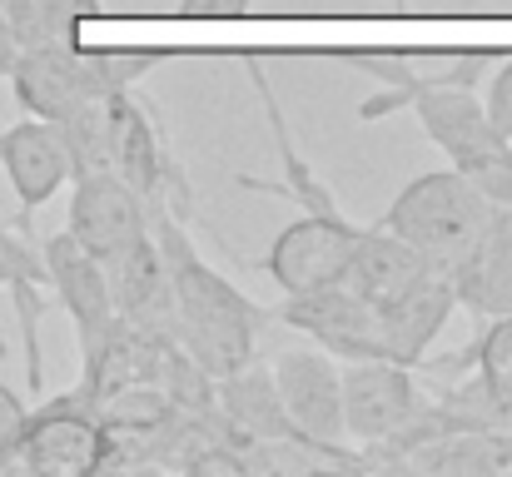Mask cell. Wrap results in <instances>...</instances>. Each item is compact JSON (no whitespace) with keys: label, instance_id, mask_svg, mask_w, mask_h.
Listing matches in <instances>:
<instances>
[{"label":"cell","instance_id":"10","mask_svg":"<svg viewBox=\"0 0 512 477\" xmlns=\"http://www.w3.org/2000/svg\"><path fill=\"white\" fill-rule=\"evenodd\" d=\"M274 318L294 333H309L334 358H388L383 318L348 284H324V289H309V294H289Z\"/></svg>","mask_w":512,"mask_h":477},{"label":"cell","instance_id":"1","mask_svg":"<svg viewBox=\"0 0 512 477\" xmlns=\"http://www.w3.org/2000/svg\"><path fill=\"white\" fill-rule=\"evenodd\" d=\"M150 234L160 244L165 274L174 289V309H179V348L194 353L214 378H229L239 368L254 363L259 353V333L269 323V309H259L244 289H234L189 239V229L179 224L174 204H150Z\"/></svg>","mask_w":512,"mask_h":477},{"label":"cell","instance_id":"17","mask_svg":"<svg viewBox=\"0 0 512 477\" xmlns=\"http://www.w3.org/2000/svg\"><path fill=\"white\" fill-rule=\"evenodd\" d=\"M458 314V289H453V274H438L428 269L393 309H383V348L393 363H408V368H423L428 363V348L438 343V333L448 328V318Z\"/></svg>","mask_w":512,"mask_h":477},{"label":"cell","instance_id":"5","mask_svg":"<svg viewBox=\"0 0 512 477\" xmlns=\"http://www.w3.org/2000/svg\"><path fill=\"white\" fill-rule=\"evenodd\" d=\"M493 60L498 55H488V50H353L348 65L383 85L378 95H368L358 105V120L398 115L403 100L418 90H448V85L473 90V85H483Z\"/></svg>","mask_w":512,"mask_h":477},{"label":"cell","instance_id":"27","mask_svg":"<svg viewBox=\"0 0 512 477\" xmlns=\"http://www.w3.org/2000/svg\"><path fill=\"white\" fill-rule=\"evenodd\" d=\"M20 55H25V45H20V35H15L10 15L0 10V80H10V70L20 65Z\"/></svg>","mask_w":512,"mask_h":477},{"label":"cell","instance_id":"18","mask_svg":"<svg viewBox=\"0 0 512 477\" xmlns=\"http://www.w3.org/2000/svg\"><path fill=\"white\" fill-rule=\"evenodd\" d=\"M453 289H458V309H468V314H512V204H493L483 239L453 269Z\"/></svg>","mask_w":512,"mask_h":477},{"label":"cell","instance_id":"26","mask_svg":"<svg viewBox=\"0 0 512 477\" xmlns=\"http://www.w3.org/2000/svg\"><path fill=\"white\" fill-rule=\"evenodd\" d=\"M254 0H179V15H199V20H219V15H244Z\"/></svg>","mask_w":512,"mask_h":477},{"label":"cell","instance_id":"4","mask_svg":"<svg viewBox=\"0 0 512 477\" xmlns=\"http://www.w3.org/2000/svg\"><path fill=\"white\" fill-rule=\"evenodd\" d=\"M105 443H110V433L100 423V408L75 383L70 393L30 408L15 468L40 477H95L105 473Z\"/></svg>","mask_w":512,"mask_h":477},{"label":"cell","instance_id":"12","mask_svg":"<svg viewBox=\"0 0 512 477\" xmlns=\"http://www.w3.org/2000/svg\"><path fill=\"white\" fill-rule=\"evenodd\" d=\"M40 254H45V274H50V294L60 299V309L75 323V343H80V363L105 343V333L115 328V294H110V274L100 259H90L70 229L40 239Z\"/></svg>","mask_w":512,"mask_h":477},{"label":"cell","instance_id":"25","mask_svg":"<svg viewBox=\"0 0 512 477\" xmlns=\"http://www.w3.org/2000/svg\"><path fill=\"white\" fill-rule=\"evenodd\" d=\"M25 418H30L25 398H20L15 388L0 383V468H15V458H20V438H25Z\"/></svg>","mask_w":512,"mask_h":477},{"label":"cell","instance_id":"6","mask_svg":"<svg viewBox=\"0 0 512 477\" xmlns=\"http://www.w3.org/2000/svg\"><path fill=\"white\" fill-rule=\"evenodd\" d=\"M428 413L418 388V368L393 358H348L343 368V433L363 448H383L403 438Z\"/></svg>","mask_w":512,"mask_h":477},{"label":"cell","instance_id":"2","mask_svg":"<svg viewBox=\"0 0 512 477\" xmlns=\"http://www.w3.org/2000/svg\"><path fill=\"white\" fill-rule=\"evenodd\" d=\"M160 60L165 55H155V50H85L75 40H60V45L25 50L20 65L10 70V90L25 115L60 120L90 100L135 90Z\"/></svg>","mask_w":512,"mask_h":477},{"label":"cell","instance_id":"8","mask_svg":"<svg viewBox=\"0 0 512 477\" xmlns=\"http://www.w3.org/2000/svg\"><path fill=\"white\" fill-rule=\"evenodd\" d=\"M110 169L145 204H189L194 199L170 155V140L155 125V110L140 100V90L110 95Z\"/></svg>","mask_w":512,"mask_h":477},{"label":"cell","instance_id":"21","mask_svg":"<svg viewBox=\"0 0 512 477\" xmlns=\"http://www.w3.org/2000/svg\"><path fill=\"white\" fill-rule=\"evenodd\" d=\"M20 35L25 50L35 45H60V40H75V30L95 15H105L100 0H5L0 5Z\"/></svg>","mask_w":512,"mask_h":477},{"label":"cell","instance_id":"3","mask_svg":"<svg viewBox=\"0 0 512 477\" xmlns=\"http://www.w3.org/2000/svg\"><path fill=\"white\" fill-rule=\"evenodd\" d=\"M488 214H493V199L463 169H433V174L408 179L378 224L398 234L428 269L453 274L483 239Z\"/></svg>","mask_w":512,"mask_h":477},{"label":"cell","instance_id":"13","mask_svg":"<svg viewBox=\"0 0 512 477\" xmlns=\"http://www.w3.org/2000/svg\"><path fill=\"white\" fill-rule=\"evenodd\" d=\"M0 169H5L10 194L20 204V224H30V214L45 209L75 174L55 120H40V115H25V120L0 130Z\"/></svg>","mask_w":512,"mask_h":477},{"label":"cell","instance_id":"15","mask_svg":"<svg viewBox=\"0 0 512 477\" xmlns=\"http://www.w3.org/2000/svg\"><path fill=\"white\" fill-rule=\"evenodd\" d=\"M170 348V338H160V333H150L130 318H115L105 343L80 363V388L90 398H105V393H120V388H160Z\"/></svg>","mask_w":512,"mask_h":477},{"label":"cell","instance_id":"19","mask_svg":"<svg viewBox=\"0 0 512 477\" xmlns=\"http://www.w3.org/2000/svg\"><path fill=\"white\" fill-rule=\"evenodd\" d=\"M423 274H428V264H423L398 234H388L383 224H373V229H363V239H358V249H353V259H348L339 284H348L363 304H373V309L383 314V309H393Z\"/></svg>","mask_w":512,"mask_h":477},{"label":"cell","instance_id":"14","mask_svg":"<svg viewBox=\"0 0 512 477\" xmlns=\"http://www.w3.org/2000/svg\"><path fill=\"white\" fill-rule=\"evenodd\" d=\"M0 289L10 294L15 318H20V343H25V378L30 393H40L45 383V358H40V318L50 304V274H45V254L30 239V224H0ZM0 358H5V338H0Z\"/></svg>","mask_w":512,"mask_h":477},{"label":"cell","instance_id":"24","mask_svg":"<svg viewBox=\"0 0 512 477\" xmlns=\"http://www.w3.org/2000/svg\"><path fill=\"white\" fill-rule=\"evenodd\" d=\"M483 85H488V95H483L488 120L498 125L503 140H512V55H498V60H493V70L483 75Z\"/></svg>","mask_w":512,"mask_h":477},{"label":"cell","instance_id":"16","mask_svg":"<svg viewBox=\"0 0 512 477\" xmlns=\"http://www.w3.org/2000/svg\"><path fill=\"white\" fill-rule=\"evenodd\" d=\"M110 274V294H115V314L160 333L179 343V309H174V289L170 274H165V259H160V244L155 234L140 239L130 254H120L115 264H105Z\"/></svg>","mask_w":512,"mask_h":477},{"label":"cell","instance_id":"11","mask_svg":"<svg viewBox=\"0 0 512 477\" xmlns=\"http://www.w3.org/2000/svg\"><path fill=\"white\" fill-rule=\"evenodd\" d=\"M269 373H274L289 423L324 448H343V438H348L343 433V368L334 363V353H324L319 343L289 348L274 358Z\"/></svg>","mask_w":512,"mask_h":477},{"label":"cell","instance_id":"9","mask_svg":"<svg viewBox=\"0 0 512 477\" xmlns=\"http://www.w3.org/2000/svg\"><path fill=\"white\" fill-rule=\"evenodd\" d=\"M65 229L90 259L115 264L140 239H150V204L115 169H85L70 179V224Z\"/></svg>","mask_w":512,"mask_h":477},{"label":"cell","instance_id":"20","mask_svg":"<svg viewBox=\"0 0 512 477\" xmlns=\"http://www.w3.org/2000/svg\"><path fill=\"white\" fill-rule=\"evenodd\" d=\"M219 413H224V423L234 428V438L244 443V448H254V443H279V438H304L294 423H289V413H284V403H279V388H274V373H264V368H239V373H229V378H219Z\"/></svg>","mask_w":512,"mask_h":477},{"label":"cell","instance_id":"23","mask_svg":"<svg viewBox=\"0 0 512 477\" xmlns=\"http://www.w3.org/2000/svg\"><path fill=\"white\" fill-rule=\"evenodd\" d=\"M463 363H473V368L488 378V388L503 398V408L512 413V314L488 318L483 338H478L468 353H458L453 368H463Z\"/></svg>","mask_w":512,"mask_h":477},{"label":"cell","instance_id":"7","mask_svg":"<svg viewBox=\"0 0 512 477\" xmlns=\"http://www.w3.org/2000/svg\"><path fill=\"white\" fill-rule=\"evenodd\" d=\"M358 239H363V229L348 224L343 209H329V214L304 209L299 219H289V224L269 239L259 269L284 289V299H289V294H309V289L339 284L348 259H353V249H358Z\"/></svg>","mask_w":512,"mask_h":477},{"label":"cell","instance_id":"22","mask_svg":"<svg viewBox=\"0 0 512 477\" xmlns=\"http://www.w3.org/2000/svg\"><path fill=\"white\" fill-rule=\"evenodd\" d=\"M65 150H70V169L85 174V169H110V95L105 100H90L70 115L55 120ZM70 174V179H75Z\"/></svg>","mask_w":512,"mask_h":477},{"label":"cell","instance_id":"28","mask_svg":"<svg viewBox=\"0 0 512 477\" xmlns=\"http://www.w3.org/2000/svg\"><path fill=\"white\" fill-rule=\"evenodd\" d=\"M0 5H5V0H0Z\"/></svg>","mask_w":512,"mask_h":477}]
</instances>
